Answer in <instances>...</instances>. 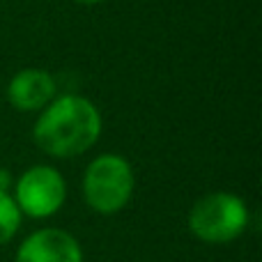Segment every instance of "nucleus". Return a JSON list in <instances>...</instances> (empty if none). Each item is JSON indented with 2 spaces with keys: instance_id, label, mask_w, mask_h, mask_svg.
Returning <instances> with one entry per match:
<instances>
[{
  "instance_id": "1",
  "label": "nucleus",
  "mask_w": 262,
  "mask_h": 262,
  "mask_svg": "<svg viewBox=\"0 0 262 262\" xmlns=\"http://www.w3.org/2000/svg\"><path fill=\"white\" fill-rule=\"evenodd\" d=\"M104 129L101 113L88 97L60 95L39 111L32 127L37 147L53 159H74L97 145Z\"/></svg>"
},
{
  "instance_id": "2",
  "label": "nucleus",
  "mask_w": 262,
  "mask_h": 262,
  "mask_svg": "<svg viewBox=\"0 0 262 262\" xmlns=\"http://www.w3.org/2000/svg\"><path fill=\"white\" fill-rule=\"evenodd\" d=\"M134 168L120 154H99L85 168L83 175V198L97 214H118L129 205L134 195Z\"/></svg>"
},
{
  "instance_id": "3",
  "label": "nucleus",
  "mask_w": 262,
  "mask_h": 262,
  "mask_svg": "<svg viewBox=\"0 0 262 262\" xmlns=\"http://www.w3.org/2000/svg\"><path fill=\"white\" fill-rule=\"evenodd\" d=\"M249 207L235 193L214 191L195 200L189 212V230L205 244H228L244 235Z\"/></svg>"
},
{
  "instance_id": "4",
  "label": "nucleus",
  "mask_w": 262,
  "mask_h": 262,
  "mask_svg": "<svg viewBox=\"0 0 262 262\" xmlns=\"http://www.w3.org/2000/svg\"><path fill=\"white\" fill-rule=\"evenodd\" d=\"M14 203L23 216L49 219L64 205L67 198V182L53 166H32L14 180Z\"/></svg>"
},
{
  "instance_id": "5",
  "label": "nucleus",
  "mask_w": 262,
  "mask_h": 262,
  "mask_svg": "<svg viewBox=\"0 0 262 262\" xmlns=\"http://www.w3.org/2000/svg\"><path fill=\"white\" fill-rule=\"evenodd\" d=\"M14 262H83V249L67 230L41 228L23 239Z\"/></svg>"
},
{
  "instance_id": "6",
  "label": "nucleus",
  "mask_w": 262,
  "mask_h": 262,
  "mask_svg": "<svg viewBox=\"0 0 262 262\" xmlns=\"http://www.w3.org/2000/svg\"><path fill=\"white\" fill-rule=\"evenodd\" d=\"M55 97H58V83L46 69H21L14 74L7 85V101L21 113H39Z\"/></svg>"
},
{
  "instance_id": "7",
  "label": "nucleus",
  "mask_w": 262,
  "mask_h": 262,
  "mask_svg": "<svg viewBox=\"0 0 262 262\" xmlns=\"http://www.w3.org/2000/svg\"><path fill=\"white\" fill-rule=\"evenodd\" d=\"M23 214L18 212L16 203L9 193H0V246L14 239V235L21 228Z\"/></svg>"
},
{
  "instance_id": "8",
  "label": "nucleus",
  "mask_w": 262,
  "mask_h": 262,
  "mask_svg": "<svg viewBox=\"0 0 262 262\" xmlns=\"http://www.w3.org/2000/svg\"><path fill=\"white\" fill-rule=\"evenodd\" d=\"M14 186V177L7 168H0V193H9Z\"/></svg>"
},
{
  "instance_id": "9",
  "label": "nucleus",
  "mask_w": 262,
  "mask_h": 262,
  "mask_svg": "<svg viewBox=\"0 0 262 262\" xmlns=\"http://www.w3.org/2000/svg\"><path fill=\"white\" fill-rule=\"evenodd\" d=\"M74 3H81V5H97V3H104V0H74Z\"/></svg>"
}]
</instances>
